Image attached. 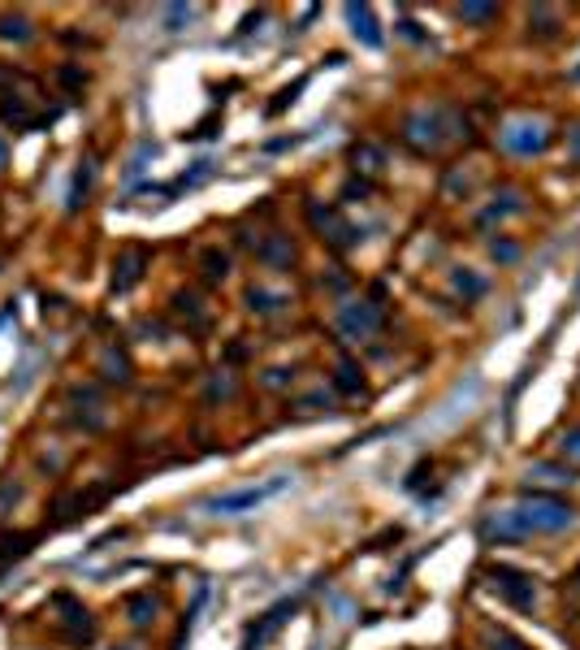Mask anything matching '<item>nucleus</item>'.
I'll return each mask as SVG.
<instances>
[{"instance_id":"f257e3e1","label":"nucleus","mask_w":580,"mask_h":650,"mask_svg":"<svg viewBox=\"0 0 580 650\" xmlns=\"http://www.w3.org/2000/svg\"><path fill=\"white\" fill-rule=\"evenodd\" d=\"M576 520V512L563 499H550V494H524V499L498 507L481 520V533L485 538H498V542H520V538H533V533H559Z\"/></svg>"},{"instance_id":"f03ea898","label":"nucleus","mask_w":580,"mask_h":650,"mask_svg":"<svg viewBox=\"0 0 580 650\" xmlns=\"http://www.w3.org/2000/svg\"><path fill=\"white\" fill-rule=\"evenodd\" d=\"M286 486H290V477L278 473V477L260 481V486H243V490H230V494H217V499H208V512H213V516H243V512H256V507H265L269 499H278Z\"/></svg>"},{"instance_id":"7ed1b4c3","label":"nucleus","mask_w":580,"mask_h":650,"mask_svg":"<svg viewBox=\"0 0 580 650\" xmlns=\"http://www.w3.org/2000/svg\"><path fill=\"white\" fill-rule=\"evenodd\" d=\"M503 148L516 152V156L546 152L550 148V126L542 122V117H520V122L503 126Z\"/></svg>"},{"instance_id":"20e7f679","label":"nucleus","mask_w":580,"mask_h":650,"mask_svg":"<svg viewBox=\"0 0 580 650\" xmlns=\"http://www.w3.org/2000/svg\"><path fill=\"white\" fill-rule=\"evenodd\" d=\"M494 581H498V590H503L516 607H533L537 590H533L529 577H520V572H511V568H494Z\"/></svg>"},{"instance_id":"39448f33","label":"nucleus","mask_w":580,"mask_h":650,"mask_svg":"<svg viewBox=\"0 0 580 650\" xmlns=\"http://www.w3.org/2000/svg\"><path fill=\"white\" fill-rule=\"evenodd\" d=\"M377 321H381L377 308H347V312H342V330H351V334L377 330Z\"/></svg>"},{"instance_id":"423d86ee","label":"nucleus","mask_w":580,"mask_h":650,"mask_svg":"<svg viewBox=\"0 0 580 650\" xmlns=\"http://www.w3.org/2000/svg\"><path fill=\"white\" fill-rule=\"evenodd\" d=\"M347 13H351V22H355V35H364V44H368V48H377V44H381V35L373 31V13H368V9H355V5H351Z\"/></svg>"},{"instance_id":"0eeeda50","label":"nucleus","mask_w":580,"mask_h":650,"mask_svg":"<svg viewBox=\"0 0 580 650\" xmlns=\"http://www.w3.org/2000/svg\"><path fill=\"white\" fill-rule=\"evenodd\" d=\"M139 265H143V252H130V256L122 260V269H126V273H122V278H117V291H126V286L139 278Z\"/></svg>"},{"instance_id":"6e6552de","label":"nucleus","mask_w":580,"mask_h":650,"mask_svg":"<svg viewBox=\"0 0 580 650\" xmlns=\"http://www.w3.org/2000/svg\"><path fill=\"white\" fill-rule=\"evenodd\" d=\"M490 637H494V650H529V646L520 642V637H511L507 629H498V633H490Z\"/></svg>"},{"instance_id":"1a4fd4ad","label":"nucleus","mask_w":580,"mask_h":650,"mask_svg":"<svg viewBox=\"0 0 580 650\" xmlns=\"http://www.w3.org/2000/svg\"><path fill=\"white\" fill-rule=\"evenodd\" d=\"M559 447H563V455H572V460H580V425H576V429H568V434H563V442H559Z\"/></svg>"},{"instance_id":"9d476101","label":"nucleus","mask_w":580,"mask_h":650,"mask_svg":"<svg viewBox=\"0 0 580 650\" xmlns=\"http://www.w3.org/2000/svg\"><path fill=\"white\" fill-rule=\"evenodd\" d=\"M0 156H5V148H0Z\"/></svg>"},{"instance_id":"9b49d317","label":"nucleus","mask_w":580,"mask_h":650,"mask_svg":"<svg viewBox=\"0 0 580 650\" xmlns=\"http://www.w3.org/2000/svg\"><path fill=\"white\" fill-rule=\"evenodd\" d=\"M576 581H580V572H576Z\"/></svg>"}]
</instances>
